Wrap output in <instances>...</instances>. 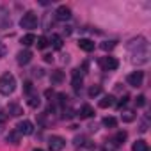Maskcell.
I'll use <instances>...</instances> for the list:
<instances>
[{"label": "cell", "mask_w": 151, "mask_h": 151, "mask_svg": "<svg viewBox=\"0 0 151 151\" xmlns=\"http://www.w3.org/2000/svg\"><path fill=\"white\" fill-rule=\"evenodd\" d=\"M103 124H105L107 128H116V126H117V119H116V117H112V116L103 117Z\"/></svg>", "instance_id": "22"}, {"label": "cell", "mask_w": 151, "mask_h": 151, "mask_svg": "<svg viewBox=\"0 0 151 151\" xmlns=\"http://www.w3.org/2000/svg\"><path fill=\"white\" fill-rule=\"evenodd\" d=\"M39 103H41V101H39V98H37V96H30V98H29V105H30L32 109L39 107Z\"/></svg>", "instance_id": "27"}, {"label": "cell", "mask_w": 151, "mask_h": 151, "mask_svg": "<svg viewBox=\"0 0 151 151\" xmlns=\"http://www.w3.org/2000/svg\"><path fill=\"white\" fill-rule=\"evenodd\" d=\"M7 114H11V116H22L23 110H22V107H20L18 103H11V105L7 107Z\"/></svg>", "instance_id": "16"}, {"label": "cell", "mask_w": 151, "mask_h": 151, "mask_svg": "<svg viewBox=\"0 0 151 151\" xmlns=\"http://www.w3.org/2000/svg\"><path fill=\"white\" fill-rule=\"evenodd\" d=\"M34 151H43V149H41V147H36V149H34Z\"/></svg>", "instance_id": "35"}, {"label": "cell", "mask_w": 151, "mask_h": 151, "mask_svg": "<svg viewBox=\"0 0 151 151\" xmlns=\"http://www.w3.org/2000/svg\"><path fill=\"white\" fill-rule=\"evenodd\" d=\"M101 149H103V151H116V149H117V144H116L114 140H107Z\"/></svg>", "instance_id": "24"}, {"label": "cell", "mask_w": 151, "mask_h": 151, "mask_svg": "<svg viewBox=\"0 0 151 151\" xmlns=\"http://www.w3.org/2000/svg\"><path fill=\"white\" fill-rule=\"evenodd\" d=\"M100 93H101V87H100V86H93V87L89 89V96H91V98H94V96H98Z\"/></svg>", "instance_id": "26"}, {"label": "cell", "mask_w": 151, "mask_h": 151, "mask_svg": "<svg viewBox=\"0 0 151 151\" xmlns=\"http://www.w3.org/2000/svg\"><path fill=\"white\" fill-rule=\"evenodd\" d=\"M71 84L77 91L82 87V73H80V69H73V82Z\"/></svg>", "instance_id": "12"}, {"label": "cell", "mask_w": 151, "mask_h": 151, "mask_svg": "<svg viewBox=\"0 0 151 151\" xmlns=\"http://www.w3.org/2000/svg\"><path fill=\"white\" fill-rule=\"evenodd\" d=\"M30 60H32V52H30V50H22V52L18 53V64L25 66V64H29Z\"/></svg>", "instance_id": "10"}, {"label": "cell", "mask_w": 151, "mask_h": 151, "mask_svg": "<svg viewBox=\"0 0 151 151\" xmlns=\"http://www.w3.org/2000/svg\"><path fill=\"white\" fill-rule=\"evenodd\" d=\"M55 18H57V20H60V22L69 20V18H71V9H69L68 6H59V7H57V11H55Z\"/></svg>", "instance_id": "8"}, {"label": "cell", "mask_w": 151, "mask_h": 151, "mask_svg": "<svg viewBox=\"0 0 151 151\" xmlns=\"http://www.w3.org/2000/svg\"><path fill=\"white\" fill-rule=\"evenodd\" d=\"M16 130L20 132V135H32V133H34V124H32L29 119H25V121H20V123H18Z\"/></svg>", "instance_id": "7"}, {"label": "cell", "mask_w": 151, "mask_h": 151, "mask_svg": "<svg viewBox=\"0 0 151 151\" xmlns=\"http://www.w3.org/2000/svg\"><path fill=\"white\" fill-rule=\"evenodd\" d=\"M114 46H116V41H105V43H101V50H105V52H110Z\"/></svg>", "instance_id": "25"}, {"label": "cell", "mask_w": 151, "mask_h": 151, "mask_svg": "<svg viewBox=\"0 0 151 151\" xmlns=\"http://www.w3.org/2000/svg\"><path fill=\"white\" fill-rule=\"evenodd\" d=\"M23 91H25L27 94H30V93H32V82H25V84H23Z\"/></svg>", "instance_id": "31"}, {"label": "cell", "mask_w": 151, "mask_h": 151, "mask_svg": "<svg viewBox=\"0 0 151 151\" xmlns=\"http://www.w3.org/2000/svg\"><path fill=\"white\" fill-rule=\"evenodd\" d=\"M52 84H55V86H59V84H62L64 82V71H60V69H55V71H52Z\"/></svg>", "instance_id": "13"}, {"label": "cell", "mask_w": 151, "mask_h": 151, "mask_svg": "<svg viewBox=\"0 0 151 151\" xmlns=\"http://www.w3.org/2000/svg\"><path fill=\"white\" fill-rule=\"evenodd\" d=\"M100 66L105 69V71H112V69H117V66H119V62H117V59L116 57H103V59H100Z\"/></svg>", "instance_id": "6"}, {"label": "cell", "mask_w": 151, "mask_h": 151, "mask_svg": "<svg viewBox=\"0 0 151 151\" xmlns=\"http://www.w3.org/2000/svg\"><path fill=\"white\" fill-rule=\"evenodd\" d=\"M7 117H9V114H7L6 110H0V124H4V123L7 121Z\"/></svg>", "instance_id": "30"}, {"label": "cell", "mask_w": 151, "mask_h": 151, "mask_svg": "<svg viewBox=\"0 0 151 151\" xmlns=\"http://www.w3.org/2000/svg\"><path fill=\"white\" fill-rule=\"evenodd\" d=\"M37 14L36 13H32V11H27L25 14H23V18L20 20V25H22V29H36L37 27Z\"/></svg>", "instance_id": "3"}, {"label": "cell", "mask_w": 151, "mask_h": 151, "mask_svg": "<svg viewBox=\"0 0 151 151\" xmlns=\"http://www.w3.org/2000/svg\"><path fill=\"white\" fill-rule=\"evenodd\" d=\"M132 151H149V146H147V142H146V140L139 139V140H135V142H133Z\"/></svg>", "instance_id": "14"}, {"label": "cell", "mask_w": 151, "mask_h": 151, "mask_svg": "<svg viewBox=\"0 0 151 151\" xmlns=\"http://www.w3.org/2000/svg\"><path fill=\"white\" fill-rule=\"evenodd\" d=\"M114 105H116V101H114V96H110V94L105 96V98L100 101V107H101V109H109V107H114Z\"/></svg>", "instance_id": "18"}, {"label": "cell", "mask_w": 151, "mask_h": 151, "mask_svg": "<svg viewBox=\"0 0 151 151\" xmlns=\"http://www.w3.org/2000/svg\"><path fill=\"white\" fill-rule=\"evenodd\" d=\"M36 43V36L34 34H25L23 37H22V45L23 46H30V45H34Z\"/></svg>", "instance_id": "19"}, {"label": "cell", "mask_w": 151, "mask_h": 151, "mask_svg": "<svg viewBox=\"0 0 151 151\" xmlns=\"http://www.w3.org/2000/svg\"><path fill=\"white\" fill-rule=\"evenodd\" d=\"M78 48L89 53V52L94 50V41H91V39H80V41H78Z\"/></svg>", "instance_id": "11"}, {"label": "cell", "mask_w": 151, "mask_h": 151, "mask_svg": "<svg viewBox=\"0 0 151 151\" xmlns=\"http://www.w3.org/2000/svg\"><path fill=\"white\" fill-rule=\"evenodd\" d=\"M142 80H144V73L142 71H133L132 75H128V77H126V82L132 87H140L142 86Z\"/></svg>", "instance_id": "5"}, {"label": "cell", "mask_w": 151, "mask_h": 151, "mask_svg": "<svg viewBox=\"0 0 151 151\" xmlns=\"http://www.w3.org/2000/svg\"><path fill=\"white\" fill-rule=\"evenodd\" d=\"M36 45H37L39 50H43V48H46L50 43H48V39H46L45 36H41V37H36Z\"/></svg>", "instance_id": "23"}, {"label": "cell", "mask_w": 151, "mask_h": 151, "mask_svg": "<svg viewBox=\"0 0 151 151\" xmlns=\"http://www.w3.org/2000/svg\"><path fill=\"white\" fill-rule=\"evenodd\" d=\"M14 89H16V78L11 73H4L2 77H0V94L9 96V94L14 93Z\"/></svg>", "instance_id": "2"}, {"label": "cell", "mask_w": 151, "mask_h": 151, "mask_svg": "<svg viewBox=\"0 0 151 151\" xmlns=\"http://www.w3.org/2000/svg\"><path fill=\"white\" fill-rule=\"evenodd\" d=\"M6 53H7V46H6L4 43H0V59L6 57Z\"/></svg>", "instance_id": "32"}, {"label": "cell", "mask_w": 151, "mask_h": 151, "mask_svg": "<svg viewBox=\"0 0 151 151\" xmlns=\"http://www.w3.org/2000/svg\"><path fill=\"white\" fill-rule=\"evenodd\" d=\"M126 137H128V133H126V132L123 130V132H117V133H116V137H114L112 140H114V142H116V144L119 146V144H123V142L126 140Z\"/></svg>", "instance_id": "21"}, {"label": "cell", "mask_w": 151, "mask_h": 151, "mask_svg": "<svg viewBox=\"0 0 151 151\" xmlns=\"http://www.w3.org/2000/svg\"><path fill=\"white\" fill-rule=\"evenodd\" d=\"M48 43H50L55 50H60V48H62V37H60L59 34H53V36L48 39Z\"/></svg>", "instance_id": "15"}, {"label": "cell", "mask_w": 151, "mask_h": 151, "mask_svg": "<svg viewBox=\"0 0 151 151\" xmlns=\"http://www.w3.org/2000/svg\"><path fill=\"white\" fill-rule=\"evenodd\" d=\"M139 130H140V132H146V130H147V117L140 123V128H139Z\"/></svg>", "instance_id": "33"}, {"label": "cell", "mask_w": 151, "mask_h": 151, "mask_svg": "<svg viewBox=\"0 0 151 151\" xmlns=\"http://www.w3.org/2000/svg\"><path fill=\"white\" fill-rule=\"evenodd\" d=\"M20 139H22V135H20L18 130H13L7 135V142H11V144H20Z\"/></svg>", "instance_id": "17"}, {"label": "cell", "mask_w": 151, "mask_h": 151, "mask_svg": "<svg viewBox=\"0 0 151 151\" xmlns=\"http://www.w3.org/2000/svg\"><path fill=\"white\" fill-rule=\"evenodd\" d=\"M128 52L132 55V62L140 66V64H146L149 60V43L146 37L139 36L135 39H132L128 43Z\"/></svg>", "instance_id": "1"}, {"label": "cell", "mask_w": 151, "mask_h": 151, "mask_svg": "<svg viewBox=\"0 0 151 151\" xmlns=\"http://www.w3.org/2000/svg\"><path fill=\"white\" fill-rule=\"evenodd\" d=\"M64 146H66V140L60 135H52L48 139V149L50 151H62Z\"/></svg>", "instance_id": "4"}, {"label": "cell", "mask_w": 151, "mask_h": 151, "mask_svg": "<svg viewBox=\"0 0 151 151\" xmlns=\"http://www.w3.org/2000/svg\"><path fill=\"white\" fill-rule=\"evenodd\" d=\"M135 105H137V107H144V105H146V96H144V94L137 96V100H135Z\"/></svg>", "instance_id": "28"}, {"label": "cell", "mask_w": 151, "mask_h": 151, "mask_svg": "<svg viewBox=\"0 0 151 151\" xmlns=\"http://www.w3.org/2000/svg\"><path fill=\"white\" fill-rule=\"evenodd\" d=\"M52 60H53L52 55H45V62H52Z\"/></svg>", "instance_id": "34"}, {"label": "cell", "mask_w": 151, "mask_h": 151, "mask_svg": "<svg viewBox=\"0 0 151 151\" xmlns=\"http://www.w3.org/2000/svg\"><path fill=\"white\" fill-rule=\"evenodd\" d=\"M128 100H130V96H128V94H124V96H123V98L117 101V109H123V107L128 103Z\"/></svg>", "instance_id": "29"}, {"label": "cell", "mask_w": 151, "mask_h": 151, "mask_svg": "<svg viewBox=\"0 0 151 151\" xmlns=\"http://www.w3.org/2000/svg\"><path fill=\"white\" fill-rule=\"evenodd\" d=\"M135 117H137V114H135L133 110H124V112H123V116H121V119H123L124 123H132Z\"/></svg>", "instance_id": "20"}, {"label": "cell", "mask_w": 151, "mask_h": 151, "mask_svg": "<svg viewBox=\"0 0 151 151\" xmlns=\"http://www.w3.org/2000/svg\"><path fill=\"white\" fill-rule=\"evenodd\" d=\"M94 116V109L91 107V105H82L80 107V110H78V117L80 119H89V117H93Z\"/></svg>", "instance_id": "9"}]
</instances>
